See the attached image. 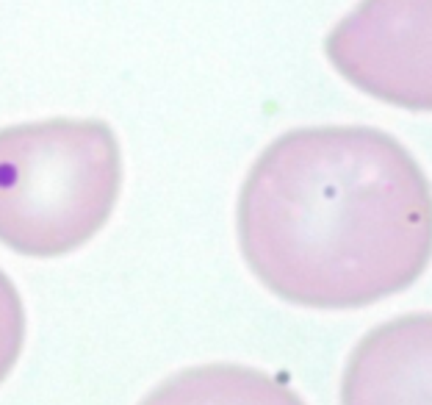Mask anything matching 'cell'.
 I'll list each match as a JSON object with an SVG mask.
<instances>
[{"instance_id":"cell-2","label":"cell","mask_w":432,"mask_h":405,"mask_svg":"<svg viewBox=\"0 0 432 405\" xmlns=\"http://www.w3.org/2000/svg\"><path fill=\"white\" fill-rule=\"evenodd\" d=\"M122 189V153L100 120H39L0 131V242L56 258L83 247Z\"/></svg>"},{"instance_id":"cell-5","label":"cell","mask_w":432,"mask_h":405,"mask_svg":"<svg viewBox=\"0 0 432 405\" xmlns=\"http://www.w3.org/2000/svg\"><path fill=\"white\" fill-rule=\"evenodd\" d=\"M139 405H305V400L269 372L206 364L166 378Z\"/></svg>"},{"instance_id":"cell-3","label":"cell","mask_w":432,"mask_h":405,"mask_svg":"<svg viewBox=\"0 0 432 405\" xmlns=\"http://www.w3.org/2000/svg\"><path fill=\"white\" fill-rule=\"evenodd\" d=\"M324 50L363 94L432 114V0H360Z\"/></svg>"},{"instance_id":"cell-1","label":"cell","mask_w":432,"mask_h":405,"mask_svg":"<svg viewBox=\"0 0 432 405\" xmlns=\"http://www.w3.org/2000/svg\"><path fill=\"white\" fill-rule=\"evenodd\" d=\"M238 244L280 300L352 311L410 289L432 261V186L410 150L368 125L296 128L252 164Z\"/></svg>"},{"instance_id":"cell-4","label":"cell","mask_w":432,"mask_h":405,"mask_svg":"<svg viewBox=\"0 0 432 405\" xmlns=\"http://www.w3.org/2000/svg\"><path fill=\"white\" fill-rule=\"evenodd\" d=\"M341 405H432V314L368 330L347 361Z\"/></svg>"},{"instance_id":"cell-6","label":"cell","mask_w":432,"mask_h":405,"mask_svg":"<svg viewBox=\"0 0 432 405\" xmlns=\"http://www.w3.org/2000/svg\"><path fill=\"white\" fill-rule=\"evenodd\" d=\"M25 341V308L17 286L0 269V383L14 369Z\"/></svg>"}]
</instances>
